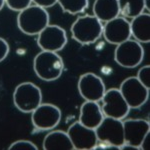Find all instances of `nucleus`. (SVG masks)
I'll return each instance as SVG.
<instances>
[{"label": "nucleus", "instance_id": "nucleus-4", "mask_svg": "<svg viewBox=\"0 0 150 150\" xmlns=\"http://www.w3.org/2000/svg\"><path fill=\"white\" fill-rule=\"evenodd\" d=\"M13 103L21 112H33L42 103L41 89L32 82L20 83L13 92Z\"/></svg>", "mask_w": 150, "mask_h": 150}, {"label": "nucleus", "instance_id": "nucleus-16", "mask_svg": "<svg viewBox=\"0 0 150 150\" xmlns=\"http://www.w3.org/2000/svg\"><path fill=\"white\" fill-rule=\"evenodd\" d=\"M130 31L134 40L139 43H149L150 41V14H139L138 16L132 18L130 22Z\"/></svg>", "mask_w": 150, "mask_h": 150}, {"label": "nucleus", "instance_id": "nucleus-10", "mask_svg": "<svg viewBox=\"0 0 150 150\" xmlns=\"http://www.w3.org/2000/svg\"><path fill=\"white\" fill-rule=\"evenodd\" d=\"M67 44L66 31L62 27L49 24L38 34L37 45L44 51L58 52Z\"/></svg>", "mask_w": 150, "mask_h": 150}, {"label": "nucleus", "instance_id": "nucleus-26", "mask_svg": "<svg viewBox=\"0 0 150 150\" xmlns=\"http://www.w3.org/2000/svg\"><path fill=\"white\" fill-rule=\"evenodd\" d=\"M149 2H150V0H144V5H145V9H146V10L148 11V13H149V9H150Z\"/></svg>", "mask_w": 150, "mask_h": 150}, {"label": "nucleus", "instance_id": "nucleus-11", "mask_svg": "<svg viewBox=\"0 0 150 150\" xmlns=\"http://www.w3.org/2000/svg\"><path fill=\"white\" fill-rule=\"evenodd\" d=\"M78 92L85 101L99 102L106 91L102 79L92 72H87L79 77L77 84Z\"/></svg>", "mask_w": 150, "mask_h": 150}, {"label": "nucleus", "instance_id": "nucleus-9", "mask_svg": "<svg viewBox=\"0 0 150 150\" xmlns=\"http://www.w3.org/2000/svg\"><path fill=\"white\" fill-rule=\"evenodd\" d=\"M122 96L127 102L130 109H137L147 102L149 97V89L137 79L136 76L128 77L123 80L119 88Z\"/></svg>", "mask_w": 150, "mask_h": 150}, {"label": "nucleus", "instance_id": "nucleus-3", "mask_svg": "<svg viewBox=\"0 0 150 150\" xmlns=\"http://www.w3.org/2000/svg\"><path fill=\"white\" fill-rule=\"evenodd\" d=\"M103 24L94 15L79 16L71 25L72 38L81 45H90L102 35Z\"/></svg>", "mask_w": 150, "mask_h": 150}, {"label": "nucleus", "instance_id": "nucleus-20", "mask_svg": "<svg viewBox=\"0 0 150 150\" xmlns=\"http://www.w3.org/2000/svg\"><path fill=\"white\" fill-rule=\"evenodd\" d=\"M57 3L63 12L76 15L84 12L88 8L89 0H58Z\"/></svg>", "mask_w": 150, "mask_h": 150}, {"label": "nucleus", "instance_id": "nucleus-18", "mask_svg": "<svg viewBox=\"0 0 150 150\" xmlns=\"http://www.w3.org/2000/svg\"><path fill=\"white\" fill-rule=\"evenodd\" d=\"M43 148L45 150L55 149H74L73 144L70 140L67 132L62 130H52L49 132L43 140Z\"/></svg>", "mask_w": 150, "mask_h": 150}, {"label": "nucleus", "instance_id": "nucleus-15", "mask_svg": "<svg viewBox=\"0 0 150 150\" xmlns=\"http://www.w3.org/2000/svg\"><path fill=\"white\" fill-rule=\"evenodd\" d=\"M104 115L101 106L98 102L85 101L80 108V115L78 121L85 127L96 129L103 120Z\"/></svg>", "mask_w": 150, "mask_h": 150}, {"label": "nucleus", "instance_id": "nucleus-23", "mask_svg": "<svg viewBox=\"0 0 150 150\" xmlns=\"http://www.w3.org/2000/svg\"><path fill=\"white\" fill-rule=\"evenodd\" d=\"M137 79L141 82L146 88H150V66L145 65L138 70L137 73Z\"/></svg>", "mask_w": 150, "mask_h": 150}, {"label": "nucleus", "instance_id": "nucleus-25", "mask_svg": "<svg viewBox=\"0 0 150 150\" xmlns=\"http://www.w3.org/2000/svg\"><path fill=\"white\" fill-rule=\"evenodd\" d=\"M32 2L35 5H38L42 8H50V7L54 6L57 4L58 0H32Z\"/></svg>", "mask_w": 150, "mask_h": 150}, {"label": "nucleus", "instance_id": "nucleus-19", "mask_svg": "<svg viewBox=\"0 0 150 150\" xmlns=\"http://www.w3.org/2000/svg\"><path fill=\"white\" fill-rule=\"evenodd\" d=\"M119 15L124 18H134L145 10L144 0H118Z\"/></svg>", "mask_w": 150, "mask_h": 150}, {"label": "nucleus", "instance_id": "nucleus-21", "mask_svg": "<svg viewBox=\"0 0 150 150\" xmlns=\"http://www.w3.org/2000/svg\"><path fill=\"white\" fill-rule=\"evenodd\" d=\"M32 4V0H5V5L13 11H22Z\"/></svg>", "mask_w": 150, "mask_h": 150}, {"label": "nucleus", "instance_id": "nucleus-13", "mask_svg": "<svg viewBox=\"0 0 150 150\" xmlns=\"http://www.w3.org/2000/svg\"><path fill=\"white\" fill-rule=\"evenodd\" d=\"M102 35L108 43L118 45L131 38L130 22L122 16H117L103 25Z\"/></svg>", "mask_w": 150, "mask_h": 150}, {"label": "nucleus", "instance_id": "nucleus-2", "mask_svg": "<svg viewBox=\"0 0 150 150\" xmlns=\"http://www.w3.org/2000/svg\"><path fill=\"white\" fill-rule=\"evenodd\" d=\"M33 69L43 81H55L63 73L64 63L57 52L41 50L33 60Z\"/></svg>", "mask_w": 150, "mask_h": 150}, {"label": "nucleus", "instance_id": "nucleus-24", "mask_svg": "<svg viewBox=\"0 0 150 150\" xmlns=\"http://www.w3.org/2000/svg\"><path fill=\"white\" fill-rule=\"evenodd\" d=\"M9 51H10V47L8 42L4 38L0 37V62H2L8 56Z\"/></svg>", "mask_w": 150, "mask_h": 150}, {"label": "nucleus", "instance_id": "nucleus-12", "mask_svg": "<svg viewBox=\"0 0 150 150\" xmlns=\"http://www.w3.org/2000/svg\"><path fill=\"white\" fill-rule=\"evenodd\" d=\"M70 140L74 149L77 150H92L97 147L98 140L95 129L85 127L77 121L71 125L67 130Z\"/></svg>", "mask_w": 150, "mask_h": 150}, {"label": "nucleus", "instance_id": "nucleus-7", "mask_svg": "<svg viewBox=\"0 0 150 150\" xmlns=\"http://www.w3.org/2000/svg\"><path fill=\"white\" fill-rule=\"evenodd\" d=\"M61 110L51 103H41L31 112V121L35 131H50L60 123Z\"/></svg>", "mask_w": 150, "mask_h": 150}, {"label": "nucleus", "instance_id": "nucleus-17", "mask_svg": "<svg viewBox=\"0 0 150 150\" xmlns=\"http://www.w3.org/2000/svg\"><path fill=\"white\" fill-rule=\"evenodd\" d=\"M93 13L102 23L108 22L119 16L118 0H95Z\"/></svg>", "mask_w": 150, "mask_h": 150}, {"label": "nucleus", "instance_id": "nucleus-27", "mask_svg": "<svg viewBox=\"0 0 150 150\" xmlns=\"http://www.w3.org/2000/svg\"><path fill=\"white\" fill-rule=\"evenodd\" d=\"M4 5H5V0H0V10H2Z\"/></svg>", "mask_w": 150, "mask_h": 150}, {"label": "nucleus", "instance_id": "nucleus-22", "mask_svg": "<svg viewBox=\"0 0 150 150\" xmlns=\"http://www.w3.org/2000/svg\"><path fill=\"white\" fill-rule=\"evenodd\" d=\"M9 150H37L38 147L31 141L28 140H17V141L13 142L10 146Z\"/></svg>", "mask_w": 150, "mask_h": 150}, {"label": "nucleus", "instance_id": "nucleus-5", "mask_svg": "<svg viewBox=\"0 0 150 150\" xmlns=\"http://www.w3.org/2000/svg\"><path fill=\"white\" fill-rule=\"evenodd\" d=\"M98 142L115 148L125 146L123 121L111 117H104L95 129Z\"/></svg>", "mask_w": 150, "mask_h": 150}, {"label": "nucleus", "instance_id": "nucleus-14", "mask_svg": "<svg viewBox=\"0 0 150 150\" xmlns=\"http://www.w3.org/2000/svg\"><path fill=\"white\" fill-rule=\"evenodd\" d=\"M124 142L128 147L139 148L145 136L150 132V124L144 119H128L123 121Z\"/></svg>", "mask_w": 150, "mask_h": 150}, {"label": "nucleus", "instance_id": "nucleus-8", "mask_svg": "<svg viewBox=\"0 0 150 150\" xmlns=\"http://www.w3.org/2000/svg\"><path fill=\"white\" fill-rule=\"evenodd\" d=\"M101 110L104 117L124 119L130 111V107L118 88H111L105 91L101 99Z\"/></svg>", "mask_w": 150, "mask_h": 150}, {"label": "nucleus", "instance_id": "nucleus-6", "mask_svg": "<svg viewBox=\"0 0 150 150\" xmlns=\"http://www.w3.org/2000/svg\"><path fill=\"white\" fill-rule=\"evenodd\" d=\"M144 48L138 41L128 39L116 45L114 60L119 66L124 68H135L144 59Z\"/></svg>", "mask_w": 150, "mask_h": 150}, {"label": "nucleus", "instance_id": "nucleus-1", "mask_svg": "<svg viewBox=\"0 0 150 150\" xmlns=\"http://www.w3.org/2000/svg\"><path fill=\"white\" fill-rule=\"evenodd\" d=\"M49 13L45 8L32 5L20 11L17 16L19 30L26 35H38L47 25H49Z\"/></svg>", "mask_w": 150, "mask_h": 150}]
</instances>
